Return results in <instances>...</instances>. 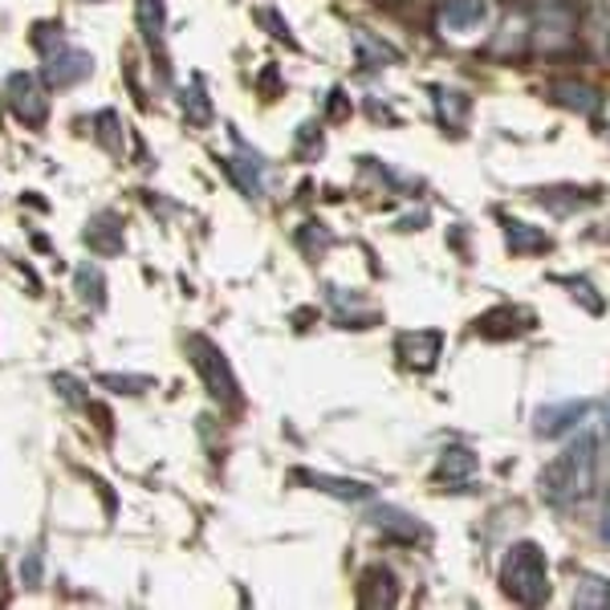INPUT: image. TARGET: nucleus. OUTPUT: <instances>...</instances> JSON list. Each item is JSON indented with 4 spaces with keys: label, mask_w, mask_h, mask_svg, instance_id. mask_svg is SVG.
Here are the masks:
<instances>
[{
    "label": "nucleus",
    "mask_w": 610,
    "mask_h": 610,
    "mask_svg": "<svg viewBox=\"0 0 610 610\" xmlns=\"http://www.w3.org/2000/svg\"><path fill=\"white\" fill-rule=\"evenodd\" d=\"M294 481L310 484V488H318V493H330V497H342V500H367L370 497V484L342 481V476H326V472H294Z\"/></svg>",
    "instance_id": "obj_9"
},
{
    "label": "nucleus",
    "mask_w": 610,
    "mask_h": 610,
    "mask_svg": "<svg viewBox=\"0 0 610 610\" xmlns=\"http://www.w3.org/2000/svg\"><path fill=\"white\" fill-rule=\"evenodd\" d=\"M569 28H574V16H569L566 4H550V9H541V25H538V42L541 45H566Z\"/></svg>",
    "instance_id": "obj_12"
},
{
    "label": "nucleus",
    "mask_w": 610,
    "mask_h": 610,
    "mask_svg": "<svg viewBox=\"0 0 610 610\" xmlns=\"http://www.w3.org/2000/svg\"><path fill=\"white\" fill-rule=\"evenodd\" d=\"M187 350H192V362H196L199 379H204V387H208V395L216 399V403H237L241 399V391H237V375H232V367H228V358L216 350V342L208 338H192L187 342Z\"/></svg>",
    "instance_id": "obj_3"
},
{
    "label": "nucleus",
    "mask_w": 610,
    "mask_h": 610,
    "mask_svg": "<svg viewBox=\"0 0 610 610\" xmlns=\"http://www.w3.org/2000/svg\"><path fill=\"white\" fill-rule=\"evenodd\" d=\"M21 578H25V586L42 583V554H28L25 557V566H21Z\"/></svg>",
    "instance_id": "obj_28"
},
{
    "label": "nucleus",
    "mask_w": 610,
    "mask_h": 610,
    "mask_svg": "<svg viewBox=\"0 0 610 610\" xmlns=\"http://www.w3.org/2000/svg\"><path fill=\"white\" fill-rule=\"evenodd\" d=\"M99 139L111 147V156H118V151H123V135H118V114H114V111H102L99 114Z\"/></svg>",
    "instance_id": "obj_23"
},
{
    "label": "nucleus",
    "mask_w": 610,
    "mask_h": 610,
    "mask_svg": "<svg viewBox=\"0 0 610 610\" xmlns=\"http://www.w3.org/2000/svg\"><path fill=\"white\" fill-rule=\"evenodd\" d=\"M436 102H440V114H444V123H448V127H456V123H460V114H464V106H469L464 99H456V90H436Z\"/></svg>",
    "instance_id": "obj_24"
},
{
    "label": "nucleus",
    "mask_w": 610,
    "mask_h": 610,
    "mask_svg": "<svg viewBox=\"0 0 610 610\" xmlns=\"http://www.w3.org/2000/svg\"><path fill=\"white\" fill-rule=\"evenodd\" d=\"M54 383H57V391H61V399H70V403H78V407L85 403V387L78 383V379H70V375H57Z\"/></svg>",
    "instance_id": "obj_26"
},
{
    "label": "nucleus",
    "mask_w": 610,
    "mask_h": 610,
    "mask_svg": "<svg viewBox=\"0 0 610 610\" xmlns=\"http://www.w3.org/2000/svg\"><path fill=\"white\" fill-rule=\"evenodd\" d=\"M583 415H586V403H554V407H541L538 431L541 436H562V431L583 424Z\"/></svg>",
    "instance_id": "obj_10"
},
{
    "label": "nucleus",
    "mask_w": 610,
    "mask_h": 610,
    "mask_svg": "<svg viewBox=\"0 0 610 610\" xmlns=\"http://www.w3.org/2000/svg\"><path fill=\"white\" fill-rule=\"evenodd\" d=\"M228 168H232V180H237V184H241L249 196H261V187H265V184H261V171H265L261 156H253L249 147H241V142H237V156L228 159Z\"/></svg>",
    "instance_id": "obj_11"
},
{
    "label": "nucleus",
    "mask_w": 610,
    "mask_h": 610,
    "mask_svg": "<svg viewBox=\"0 0 610 610\" xmlns=\"http://www.w3.org/2000/svg\"><path fill=\"white\" fill-rule=\"evenodd\" d=\"M94 73V61L85 49H70V45H61L54 54H45V66H42V78L45 85H73V82H85Z\"/></svg>",
    "instance_id": "obj_6"
},
{
    "label": "nucleus",
    "mask_w": 610,
    "mask_h": 610,
    "mask_svg": "<svg viewBox=\"0 0 610 610\" xmlns=\"http://www.w3.org/2000/svg\"><path fill=\"white\" fill-rule=\"evenodd\" d=\"M184 111H187V123H196V127L212 123V99L204 94L199 78H192V85L184 90Z\"/></svg>",
    "instance_id": "obj_18"
},
{
    "label": "nucleus",
    "mask_w": 610,
    "mask_h": 610,
    "mask_svg": "<svg viewBox=\"0 0 610 610\" xmlns=\"http://www.w3.org/2000/svg\"><path fill=\"white\" fill-rule=\"evenodd\" d=\"M375 526H383L387 533H395V538H424V526L419 521H412L407 513H395V509H379L375 513Z\"/></svg>",
    "instance_id": "obj_19"
},
{
    "label": "nucleus",
    "mask_w": 610,
    "mask_h": 610,
    "mask_svg": "<svg viewBox=\"0 0 610 610\" xmlns=\"http://www.w3.org/2000/svg\"><path fill=\"white\" fill-rule=\"evenodd\" d=\"M85 244L94 253H123V225L114 216H99L94 225L85 228Z\"/></svg>",
    "instance_id": "obj_14"
},
{
    "label": "nucleus",
    "mask_w": 610,
    "mask_h": 610,
    "mask_svg": "<svg viewBox=\"0 0 610 610\" xmlns=\"http://www.w3.org/2000/svg\"><path fill=\"white\" fill-rule=\"evenodd\" d=\"M33 45H37L42 54H54V49H61V45H66V33H61V25H57V21H45V25L33 28Z\"/></svg>",
    "instance_id": "obj_21"
},
{
    "label": "nucleus",
    "mask_w": 610,
    "mask_h": 610,
    "mask_svg": "<svg viewBox=\"0 0 610 610\" xmlns=\"http://www.w3.org/2000/svg\"><path fill=\"white\" fill-rule=\"evenodd\" d=\"M602 538L610 541V493H607V505H602Z\"/></svg>",
    "instance_id": "obj_29"
},
{
    "label": "nucleus",
    "mask_w": 610,
    "mask_h": 610,
    "mask_svg": "<svg viewBox=\"0 0 610 610\" xmlns=\"http://www.w3.org/2000/svg\"><path fill=\"white\" fill-rule=\"evenodd\" d=\"M488 21H493L488 0H448L440 9V33H448V37H472Z\"/></svg>",
    "instance_id": "obj_5"
},
{
    "label": "nucleus",
    "mask_w": 610,
    "mask_h": 610,
    "mask_svg": "<svg viewBox=\"0 0 610 610\" xmlns=\"http://www.w3.org/2000/svg\"><path fill=\"white\" fill-rule=\"evenodd\" d=\"M500 586L513 602L521 607H541L550 598V562L533 541H517L500 562Z\"/></svg>",
    "instance_id": "obj_2"
},
{
    "label": "nucleus",
    "mask_w": 610,
    "mask_h": 610,
    "mask_svg": "<svg viewBox=\"0 0 610 610\" xmlns=\"http://www.w3.org/2000/svg\"><path fill=\"white\" fill-rule=\"evenodd\" d=\"M554 90H557V99L566 102V106H578V111H586V114H590V111H595V106H598V94H595V90H590V85L557 82Z\"/></svg>",
    "instance_id": "obj_20"
},
{
    "label": "nucleus",
    "mask_w": 610,
    "mask_h": 610,
    "mask_svg": "<svg viewBox=\"0 0 610 610\" xmlns=\"http://www.w3.org/2000/svg\"><path fill=\"white\" fill-rule=\"evenodd\" d=\"M139 28L151 45L163 42V28H168V4H163V0H139Z\"/></svg>",
    "instance_id": "obj_17"
},
{
    "label": "nucleus",
    "mask_w": 610,
    "mask_h": 610,
    "mask_svg": "<svg viewBox=\"0 0 610 610\" xmlns=\"http://www.w3.org/2000/svg\"><path fill=\"white\" fill-rule=\"evenodd\" d=\"M509 241H513V249H526V244H541L545 241V237H541V232H526V228H521V220H509Z\"/></svg>",
    "instance_id": "obj_27"
},
{
    "label": "nucleus",
    "mask_w": 610,
    "mask_h": 610,
    "mask_svg": "<svg viewBox=\"0 0 610 610\" xmlns=\"http://www.w3.org/2000/svg\"><path fill=\"white\" fill-rule=\"evenodd\" d=\"M598 484V440L595 431H578L562 452L541 469V493L554 505L586 500Z\"/></svg>",
    "instance_id": "obj_1"
},
{
    "label": "nucleus",
    "mask_w": 610,
    "mask_h": 610,
    "mask_svg": "<svg viewBox=\"0 0 610 610\" xmlns=\"http://www.w3.org/2000/svg\"><path fill=\"white\" fill-rule=\"evenodd\" d=\"M102 387H114V391L135 395V391H147L151 379H147V375H102Z\"/></svg>",
    "instance_id": "obj_25"
},
{
    "label": "nucleus",
    "mask_w": 610,
    "mask_h": 610,
    "mask_svg": "<svg viewBox=\"0 0 610 610\" xmlns=\"http://www.w3.org/2000/svg\"><path fill=\"white\" fill-rule=\"evenodd\" d=\"M362 602L367 607H395L399 602V586L387 569H367L362 574Z\"/></svg>",
    "instance_id": "obj_13"
},
{
    "label": "nucleus",
    "mask_w": 610,
    "mask_h": 610,
    "mask_svg": "<svg viewBox=\"0 0 610 610\" xmlns=\"http://www.w3.org/2000/svg\"><path fill=\"white\" fill-rule=\"evenodd\" d=\"M586 42L598 61H610V0H586Z\"/></svg>",
    "instance_id": "obj_8"
},
{
    "label": "nucleus",
    "mask_w": 610,
    "mask_h": 610,
    "mask_svg": "<svg viewBox=\"0 0 610 610\" xmlns=\"http://www.w3.org/2000/svg\"><path fill=\"white\" fill-rule=\"evenodd\" d=\"M4 102H9V111H13L21 123H28V127H42L45 114H49L42 82H37L33 73H9V78H4Z\"/></svg>",
    "instance_id": "obj_4"
},
{
    "label": "nucleus",
    "mask_w": 610,
    "mask_h": 610,
    "mask_svg": "<svg viewBox=\"0 0 610 610\" xmlns=\"http://www.w3.org/2000/svg\"><path fill=\"white\" fill-rule=\"evenodd\" d=\"M73 289H78V298H82L85 306H94V310L106 306V277H102L94 265H78V269H73Z\"/></svg>",
    "instance_id": "obj_15"
},
{
    "label": "nucleus",
    "mask_w": 610,
    "mask_h": 610,
    "mask_svg": "<svg viewBox=\"0 0 610 610\" xmlns=\"http://www.w3.org/2000/svg\"><path fill=\"white\" fill-rule=\"evenodd\" d=\"M607 436H610V403H607Z\"/></svg>",
    "instance_id": "obj_30"
},
{
    "label": "nucleus",
    "mask_w": 610,
    "mask_h": 610,
    "mask_svg": "<svg viewBox=\"0 0 610 610\" xmlns=\"http://www.w3.org/2000/svg\"><path fill=\"white\" fill-rule=\"evenodd\" d=\"M472 472H476V452H469V448H444L440 464H436L440 481H469Z\"/></svg>",
    "instance_id": "obj_16"
},
{
    "label": "nucleus",
    "mask_w": 610,
    "mask_h": 610,
    "mask_svg": "<svg viewBox=\"0 0 610 610\" xmlns=\"http://www.w3.org/2000/svg\"><path fill=\"white\" fill-rule=\"evenodd\" d=\"M440 330H412L399 338V350H403V362L415 370H431L436 367V355H440Z\"/></svg>",
    "instance_id": "obj_7"
},
{
    "label": "nucleus",
    "mask_w": 610,
    "mask_h": 610,
    "mask_svg": "<svg viewBox=\"0 0 610 610\" xmlns=\"http://www.w3.org/2000/svg\"><path fill=\"white\" fill-rule=\"evenodd\" d=\"M578 607H610V583H602V578H586L583 595H578Z\"/></svg>",
    "instance_id": "obj_22"
}]
</instances>
